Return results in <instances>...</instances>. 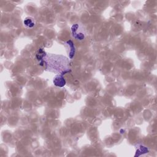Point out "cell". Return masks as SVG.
Returning a JSON list of instances; mask_svg holds the SVG:
<instances>
[{
    "mask_svg": "<svg viewBox=\"0 0 157 157\" xmlns=\"http://www.w3.org/2000/svg\"><path fill=\"white\" fill-rule=\"evenodd\" d=\"M46 54L47 53L45 52V51L42 48H40L38 50V52H37V54L36 55V57L37 59L39 61V64L43 61V59H44L45 56L46 55Z\"/></svg>",
    "mask_w": 157,
    "mask_h": 157,
    "instance_id": "8992f818",
    "label": "cell"
},
{
    "mask_svg": "<svg viewBox=\"0 0 157 157\" xmlns=\"http://www.w3.org/2000/svg\"><path fill=\"white\" fill-rule=\"evenodd\" d=\"M72 37L78 40H83L86 37V30L83 25L77 23L72 25L71 28Z\"/></svg>",
    "mask_w": 157,
    "mask_h": 157,
    "instance_id": "7a4b0ae2",
    "label": "cell"
},
{
    "mask_svg": "<svg viewBox=\"0 0 157 157\" xmlns=\"http://www.w3.org/2000/svg\"><path fill=\"white\" fill-rule=\"evenodd\" d=\"M64 44L67 55L69 56V58L70 59L73 58V57L75 55V48L74 45V43L72 42V40H69L64 42Z\"/></svg>",
    "mask_w": 157,
    "mask_h": 157,
    "instance_id": "3957f363",
    "label": "cell"
},
{
    "mask_svg": "<svg viewBox=\"0 0 157 157\" xmlns=\"http://www.w3.org/2000/svg\"><path fill=\"white\" fill-rule=\"evenodd\" d=\"M53 82L56 86L63 87L66 85V80L63 75L57 74L53 78Z\"/></svg>",
    "mask_w": 157,
    "mask_h": 157,
    "instance_id": "277c9868",
    "label": "cell"
},
{
    "mask_svg": "<svg viewBox=\"0 0 157 157\" xmlns=\"http://www.w3.org/2000/svg\"><path fill=\"white\" fill-rule=\"evenodd\" d=\"M71 63L68 58L61 55L46 54L40 64L46 71L57 74L64 75L71 71Z\"/></svg>",
    "mask_w": 157,
    "mask_h": 157,
    "instance_id": "6da1fadb",
    "label": "cell"
},
{
    "mask_svg": "<svg viewBox=\"0 0 157 157\" xmlns=\"http://www.w3.org/2000/svg\"><path fill=\"white\" fill-rule=\"evenodd\" d=\"M23 25L28 28H33L36 25V21L33 17H27L23 20Z\"/></svg>",
    "mask_w": 157,
    "mask_h": 157,
    "instance_id": "5b68a950",
    "label": "cell"
}]
</instances>
